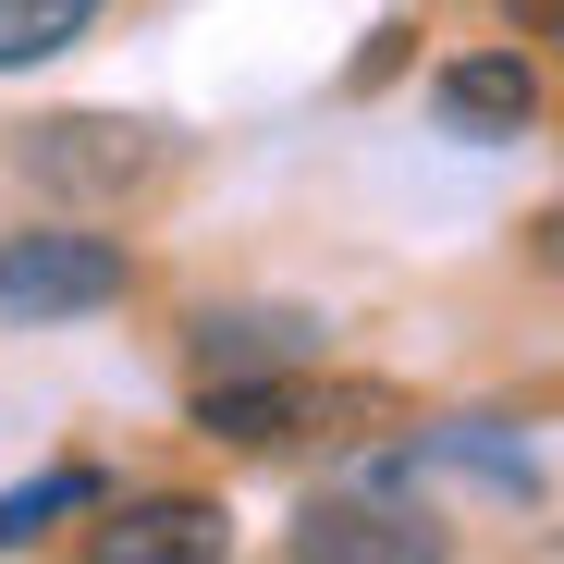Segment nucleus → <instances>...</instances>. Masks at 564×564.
<instances>
[{"label": "nucleus", "mask_w": 564, "mask_h": 564, "mask_svg": "<svg viewBox=\"0 0 564 564\" xmlns=\"http://www.w3.org/2000/svg\"><path fill=\"white\" fill-rule=\"evenodd\" d=\"M528 13H540V25H552V37H564V0H528Z\"/></svg>", "instance_id": "nucleus-10"}, {"label": "nucleus", "mask_w": 564, "mask_h": 564, "mask_svg": "<svg viewBox=\"0 0 564 564\" xmlns=\"http://www.w3.org/2000/svg\"><path fill=\"white\" fill-rule=\"evenodd\" d=\"M442 123L454 135H528L540 123V74L516 62V50H466V62H442Z\"/></svg>", "instance_id": "nucleus-6"}, {"label": "nucleus", "mask_w": 564, "mask_h": 564, "mask_svg": "<svg viewBox=\"0 0 564 564\" xmlns=\"http://www.w3.org/2000/svg\"><path fill=\"white\" fill-rule=\"evenodd\" d=\"M221 503L209 491H135L86 528V564H221Z\"/></svg>", "instance_id": "nucleus-3"}, {"label": "nucleus", "mask_w": 564, "mask_h": 564, "mask_svg": "<svg viewBox=\"0 0 564 564\" xmlns=\"http://www.w3.org/2000/svg\"><path fill=\"white\" fill-rule=\"evenodd\" d=\"M25 172L37 184H62V197H123V184H148L160 172V135H135V123H50V135H25Z\"/></svg>", "instance_id": "nucleus-4"}, {"label": "nucleus", "mask_w": 564, "mask_h": 564, "mask_svg": "<svg viewBox=\"0 0 564 564\" xmlns=\"http://www.w3.org/2000/svg\"><path fill=\"white\" fill-rule=\"evenodd\" d=\"M307 417H319V393L295 381V368H258V381H209V393H197V430L234 442V454H282Z\"/></svg>", "instance_id": "nucleus-5"}, {"label": "nucleus", "mask_w": 564, "mask_h": 564, "mask_svg": "<svg viewBox=\"0 0 564 564\" xmlns=\"http://www.w3.org/2000/svg\"><path fill=\"white\" fill-rule=\"evenodd\" d=\"M99 503V466H50V479H25V491H0V552H37L62 516H86Z\"/></svg>", "instance_id": "nucleus-9"}, {"label": "nucleus", "mask_w": 564, "mask_h": 564, "mask_svg": "<svg viewBox=\"0 0 564 564\" xmlns=\"http://www.w3.org/2000/svg\"><path fill=\"white\" fill-rule=\"evenodd\" d=\"M123 246L111 234H74V221H37L0 246V319H99L123 295Z\"/></svg>", "instance_id": "nucleus-1"}, {"label": "nucleus", "mask_w": 564, "mask_h": 564, "mask_svg": "<svg viewBox=\"0 0 564 564\" xmlns=\"http://www.w3.org/2000/svg\"><path fill=\"white\" fill-rule=\"evenodd\" d=\"M319 332L295 319V307H221V319H197V368L209 381H258V368H295Z\"/></svg>", "instance_id": "nucleus-7"}, {"label": "nucleus", "mask_w": 564, "mask_h": 564, "mask_svg": "<svg viewBox=\"0 0 564 564\" xmlns=\"http://www.w3.org/2000/svg\"><path fill=\"white\" fill-rule=\"evenodd\" d=\"M111 0H0V74H37V62H62L86 25H99Z\"/></svg>", "instance_id": "nucleus-8"}, {"label": "nucleus", "mask_w": 564, "mask_h": 564, "mask_svg": "<svg viewBox=\"0 0 564 564\" xmlns=\"http://www.w3.org/2000/svg\"><path fill=\"white\" fill-rule=\"evenodd\" d=\"M282 552H295V564H454L442 516L405 503V491H319Z\"/></svg>", "instance_id": "nucleus-2"}]
</instances>
